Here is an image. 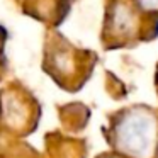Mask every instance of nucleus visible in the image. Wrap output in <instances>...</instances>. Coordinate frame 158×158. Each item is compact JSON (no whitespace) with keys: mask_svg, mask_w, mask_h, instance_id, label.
Wrapping results in <instances>:
<instances>
[{"mask_svg":"<svg viewBox=\"0 0 158 158\" xmlns=\"http://www.w3.org/2000/svg\"><path fill=\"white\" fill-rule=\"evenodd\" d=\"M143 12L158 17V0H134Z\"/></svg>","mask_w":158,"mask_h":158,"instance_id":"nucleus-3","label":"nucleus"},{"mask_svg":"<svg viewBox=\"0 0 158 158\" xmlns=\"http://www.w3.org/2000/svg\"><path fill=\"white\" fill-rule=\"evenodd\" d=\"M158 31V17L139 9L134 0H107L102 27L106 48L131 46L141 39H150Z\"/></svg>","mask_w":158,"mask_h":158,"instance_id":"nucleus-1","label":"nucleus"},{"mask_svg":"<svg viewBox=\"0 0 158 158\" xmlns=\"http://www.w3.org/2000/svg\"><path fill=\"white\" fill-rule=\"evenodd\" d=\"M112 144L124 158H153L158 146V117L146 107L123 110L112 124Z\"/></svg>","mask_w":158,"mask_h":158,"instance_id":"nucleus-2","label":"nucleus"},{"mask_svg":"<svg viewBox=\"0 0 158 158\" xmlns=\"http://www.w3.org/2000/svg\"><path fill=\"white\" fill-rule=\"evenodd\" d=\"M107 158H119V156H107Z\"/></svg>","mask_w":158,"mask_h":158,"instance_id":"nucleus-4","label":"nucleus"}]
</instances>
